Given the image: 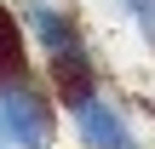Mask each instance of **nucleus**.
<instances>
[{"mask_svg":"<svg viewBox=\"0 0 155 149\" xmlns=\"http://www.w3.org/2000/svg\"><path fill=\"white\" fill-rule=\"evenodd\" d=\"M0 149H17V144H12V138H6V132H0Z\"/></svg>","mask_w":155,"mask_h":149,"instance_id":"nucleus-6","label":"nucleus"},{"mask_svg":"<svg viewBox=\"0 0 155 149\" xmlns=\"http://www.w3.org/2000/svg\"><path fill=\"white\" fill-rule=\"evenodd\" d=\"M109 6L138 29V40H150V46H155V0H109Z\"/></svg>","mask_w":155,"mask_h":149,"instance_id":"nucleus-5","label":"nucleus"},{"mask_svg":"<svg viewBox=\"0 0 155 149\" xmlns=\"http://www.w3.org/2000/svg\"><path fill=\"white\" fill-rule=\"evenodd\" d=\"M17 17H23V34H29V46H35V57H40L46 69L63 63V57L92 52L86 23H81L69 6H58V0H17Z\"/></svg>","mask_w":155,"mask_h":149,"instance_id":"nucleus-2","label":"nucleus"},{"mask_svg":"<svg viewBox=\"0 0 155 149\" xmlns=\"http://www.w3.org/2000/svg\"><path fill=\"white\" fill-rule=\"evenodd\" d=\"M0 132L17 149H52L58 144V98L40 75L0 80Z\"/></svg>","mask_w":155,"mask_h":149,"instance_id":"nucleus-1","label":"nucleus"},{"mask_svg":"<svg viewBox=\"0 0 155 149\" xmlns=\"http://www.w3.org/2000/svg\"><path fill=\"white\" fill-rule=\"evenodd\" d=\"M69 126H75V144L81 149H144L138 144V126L127 121V109L104 92H86L69 103Z\"/></svg>","mask_w":155,"mask_h":149,"instance_id":"nucleus-3","label":"nucleus"},{"mask_svg":"<svg viewBox=\"0 0 155 149\" xmlns=\"http://www.w3.org/2000/svg\"><path fill=\"white\" fill-rule=\"evenodd\" d=\"M23 75H35V46L23 34L17 6L0 0V80H23Z\"/></svg>","mask_w":155,"mask_h":149,"instance_id":"nucleus-4","label":"nucleus"}]
</instances>
